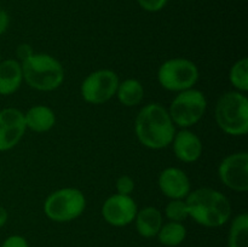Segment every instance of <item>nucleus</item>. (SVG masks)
Instances as JSON below:
<instances>
[{
	"label": "nucleus",
	"instance_id": "13",
	"mask_svg": "<svg viewBox=\"0 0 248 247\" xmlns=\"http://www.w3.org/2000/svg\"><path fill=\"white\" fill-rule=\"evenodd\" d=\"M171 144L174 155L182 162H195L202 154V142L200 137L188 128H183L174 133Z\"/></svg>",
	"mask_w": 248,
	"mask_h": 247
},
{
	"label": "nucleus",
	"instance_id": "19",
	"mask_svg": "<svg viewBox=\"0 0 248 247\" xmlns=\"http://www.w3.org/2000/svg\"><path fill=\"white\" fill-rule=\"evenodd\" d=\"M229 247H248L247 213H241L232 219L229 232Z\"/></svg>",
	"mask_w": 248,
	"mask_h": 247
},
{
	"label": "nucleus",
	"instance_id": "10",
	"mask_svg": "<svg viewBox=\"0 0 248 247\" xmlns=\"http://www.w3.org/2000/svg\"><path fill=\"white\" fill-rule=\"evenodd\" d=\"M137 203L131 195L114 194L104 201L102 216L108 224L113 227H125L135 220L137 215Z\"/></svg>",
	"mask_w": 248,
	"mask_h": 247
},
{
	"label": "nucleus",
	"instance_id": "24",
	"mask_svg": "<svg viewBox=\"0 0 248 247\" xmlns=\"http://www.w3.org/2000/svg\"><path fill=\"white\" fill-rule=\"evenodd\" d=\"M1 247H29L28 242L21 235H11L2 242Z\"/></svg>",
	"mask_w": 248,
	"mask_h": 247
},
{
	"label": "nucleus",
	"instance_id": "2",
	"mask_svg": "<svg viewBox=\"0 0 248 247\" xmlns=\"http://www.w3.org/2000/svg\"><path fill=\"white\" fill-rule=\"evenodd\" d=\"M189 217L207 228L224 225L232 216V205L224 194L212 188H199L186 199Z\"/></svg>",
	"mask_w": 248,
	"mask_h": 247
},
{
	"label": "nucleus",
	"instance_id": "15",
	"mask_svg": "<svg viewBox=\"0 0 248 247\" xmlns=\"http://www.w3.org/2000/svg\"><path fill=\"white\" fill-rule=\"evenodd\" d=\"M135 222L138 234L149 239V237L156 236L160 228L164 224V218L159 208L154 206H148L137 211Z\"/></svg>",
	"mask_w": 248,
	"mask_h": 247
},
{
	"label": "nucleus",
	"instance_id": "4",
	"mask_svg": "<svg viewBox=\"0 0 248 247\" xmlns=\"http://www.w3.org/2000/svg\"><path fill=\"white\" fill-rule=\"evenodd\" d=\"M215 119L218 127L234 137L246 136L248 132V98L239 91L223 93L215 108Z\"/></svg>",
	"mask_w": 248,
	"mask_h": 247
},
{
	"label": "nucleus",
	"instance_id": "27",
	"mask_svg": "<svg viewBox=\"0 0 248 247\" xmlns=\"http://www.w3.org/2000/svg\"><path fill=\"white\" fill-rule=\"evenodd\" d=\"M7 218H9V213H7L6 208L0 205V228L6 224Z\"/></svg>",
	"mask_w": 248,
	"mask_h": 247
},
{
	"label": "nucleus",
	"instance_id": "23",
	"mask_svg": "<svg viewBox=\"0 0 248 247\" xmlns=\"http://www.w3.org/2000/svg\"><path fill=\"white\" fill-rule=\"evenodd\" d=\"M169 0H137L138 5L148 12H157L166 6Z\"/></svg>",
	"mask_w": 248,
	"mask_h": 247
},
{
	"label": "nucleus",
	"instance_id": "28",
	"mask_svg": "<svg viewBox=\"0 0 248 247\" xmlns=\"http://www.w3.org/2000/svg\"><path fill=\"white\" fill-rule=\"evenodd\" d=\"M0 62H1V55H0Z\"/></svg>",
	"mask_w": 248,
	"mask_h": 247
},
{
	"label": "nucleus",
	"instance_id": "20",
	"mask_svg": "<svg viewBox=\"0 0 248 247\" xmlns=\"http://www.w3.org/2000/svg\"><path fill=\"white\" fill-rule=\"evenodd\" d=\"M229 79L236 91L246 93L248 91V60L247 57L240 58L230 68Z\"/></svg>",
	"mask_w": 248,
	"mask_h": 247
},
{
	"label": "nucleus",
	"instance_id": "16",
	"mask_svg": "<svg viewBox=\"0 0 248 247\" xmlns=\"http://www.w3.org/2000/svg\"><path fill=\"white\" fill-rule=\"evenodd\" d=\"M27 128L35 133L48 132L56 124L55 111L46 106H34L24 113Z\"/></svg>",
	"mask_w": 248,
	"mask_h": 247
},
{
	"label": "nucleus",
	"instance_id": "25",
	"mask_svg": "<svg viewBox=\"0 0 248 247\" xmlns=\"http://www.w3.org/2000/svg\"><path fill=\"white\" fill-rule=\"evenodd\" d=\"M16 53L17 56H18V62H23V61H26L27 58H29L33 55L34 51L33 48L31 47V45H28V44H22V45H19L18 47H17Z\"/></svg>",
	"mask_w": 248,
	"mask_h": 247
},
{
	"label": "nucleus",
	"instance_id": "3",
	"mask_svg": "<svg viewBox=\"0 0 248 247\" xmlns=\"http://www.w3.org/2000/svg\"><path fill=\"white\" fill-rule=\"evenodd\" d=\"M23 80L29 87L38 91H53L64 80V68L62 63L47 53H33L21 62Z\"/></svg>",
	"mask_w": 248,
	"mask_h": 247
},
{
	"label": "nucleus",
	"instance_id": "1",
	"mask_svg": "<svg viewBox=\"0 0 248 247\" xmlns=\"http://www.w3.org/2000/svg\"><path fill=\"white\" fill-rule=\"evenodd\" d=\"M135 131L140 144L149 149L159 150L171 144L176 133V125L165 107L159 103H149L138 113Z\"/></svg>",
	"mask_w": 248,
	"mask_h": 247
},
{
	"label": "nucleus",
	"instance_id": "17",
	"mask_svg": "<svg viewBox=\"0 0 248 247\" xmlns=\"http://www.w3.org/2000/svg\"><path fill=\"white\" fill-rule=\"evenodd\" d=\"M115 96L125 107H136L144 98V87L137 79H126L119 82Z\"/></svg>",
	"mask_w": 248,
	"mask_h": 247
},
{
	"label": "nucleus",
	"instance_id": "9",
	"mask_svg": "<svg viewBox=\"0 0 248 247\" xmlns=\"http://www.w3.org/2000/svg\"><path fill=\"white\" fill-rule=\"evenodd\" d=\"M218 176L227 188L239 193L248 190V154L240 152L225 156L218 167Z\"/></svg>",
	"mask_w": 248,
	"mask_h": 247
},
{
	"label": "nucleus",
	"instance_id": "5",
	"mask_svg": "<svg viewBox=\"0 0 248 247\" xmlns=\"http://www.w3.org/2000/svg\"><path fill=\"white\" fill-rule=\"evenodd\" d=\"M86 208V198L78 188H62L53 191L44 202V212L48 219L57 223L77 219Z\"/></svg>",
	"mask_w": 248,
	"mask_h": 247
},
{
	"label": "nucleus",
	"instance_id": "21",
	"mask_svg": "<svg viewBox=\"0 0 248 247\" xmlns=\"http://www.w3.org/2000/svg\"><path fill=\"white\" fill-rule=\"evenodd\" d=\"M165 215L171 222L182 223L189 217L188 206H186L184 199H173L170 200V202L165 208Z\"/></svg>",
	"mask_w": 248,
	"mask_h": 247
},
{
	"label": "nucleus",
	"instance_id": "14",
	"mask_svg": "<svg viewBox=\"0 0 248 247\" xmlns=\"http://www.w3.org/2000/svg\"><path fill=\"white\" fill-rule=\"evenodd\" d=\"M23 81L21 62L5 60L0 62V94L10 96L21 87Z\"/></svg>",
	"mask_w": 248,
	"mask_h": 247
},
{
	"label": "nucleus",
	"instance_id": "7",
	"mask_svg": "<svg viewBox=\"0 0 248 247\" xmlns=\"http://www.w3.org/2000/svg\"><path fill=\"white\" fill-rule=\"evenodd\" d=\"M207 109V101L200 90L189 89L178 92L172 99L169 114L176 126L188 128L196 125L205 115Z\"/></svg>",
	"mask_w": 248,
	"mask_h": 247
},
{
	"label": "nucleus",
	"instance_id": "22",
	"mask_svg": "<svg viewBox=\"0 0 248 247\" xmlns=\"http://www.w3.org/2000/svg\"><path fill=\"white\" fill-rule=\"evenodd\" d=\"M116 193L121 194V195H131L132 191L135 190V181L132 177L127 176V174H123L116 179L115 183Z\"/></svg>",
	"mask_w": 248,
	"mask_h": 247
},
{
	"label": "nucleus",
	"instance_id": "6",
	"mask_svg": "<svg viewBox=\"0 0 248 247\" xmlns=\"http://www.w3.org/2000/svg\"><path fill=\"white\" fill-rule=\"evenodd\" d=\"M199 69L188 58H171L162 63L157 70V81L162 89L171 92H182L193 89L199 81Z\"/></svg>",
	"mask_w": 248,
	"mask_h": 247
},
{
	"label": "nucleus",
	"instance_id": "11",
	"mask_svg": "<svg viewBox=\"0 0 248 247\" xmlns=\"http://www.w3.org/2000/svg\"><path fill=\"white\" fill-rule=\"evenodd\" d=\"M27 130L24 113L17 108L0 110V152L16 147Z\"/></svg>",
	"mask_w": 248,
	"mask_h": 247
},
{
	"label": "nucleus",
	"instance_id": "26",
	"mask_svg": "<svg viewBox=\"0 0 248 247\" xmlns=\"http://www.w3.org/2000/svg\"><path fill=\"white\" fill-rule=\"evenodd\" d=\"M9 24H10L9 14H7L4 9L0 7V35H2V34L7 31Z\"/></svg>",
	"mask_w": 248,
	"mask_h": 247
},
{
	"label": "nucleus",
	"instance_id": "8",
	"mask_svg": "<svg viewBox=\"0 0 248 247\" xmlns=\"http://www.w3.org/2000/svg\"><path fill=\"white\" fill-rule=\"evenodd\" d=\"M118 74L110 69H99L87 75L81 82L80 93L82 99L90 104L107 103L116 93L119 86Z\"/></svg>",
	"mask_w": 248,
	"mask_h": 247
},
{
	"label": "nucleus",
	"instance_id": "18",
	"mask_svg": "<svg viewBox=\"0 0 248 247\" xmlns=\"http://www.w3.org/2000/svg\"><path fill=\"white\" fill-rule=\"evenodd\" d=\"M156 236L159 241L165 246L176 247L186 240V229L183 223L170 220L166 224H162Z\"/></svg>",
	"mask_w": 248,
	"mask_h": 247
},
{
	"label": "nucleus",
	"instance_id": "12",
	"mask_svg": "<svg viewBox=\"0 0 248 247\" xmlns=\"http://www.w3.org/2000/svg\"><path fill=\"white\" fill-rule=\"evenodd\" d=\"M157 184L161 193L170 200L186 199L191 191V184L188 174L178 167L165 169L160 173Z\"/></svg>",
	"mask_w": 248,
	"mask_h": 247
}]
</instances>
